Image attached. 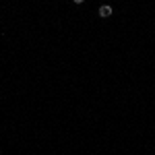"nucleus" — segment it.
Masks as SVG:
<instances>
[{
  "instance_id": "1",
  "label": "nucleus",
  "mask_w": 155,
  "mask_h": 155,
  "mask_svg": "<svg viewBox=\"0 0 155 155\" xmlns=\"http://www.w3.org/2000/svg\"><path fill=\"white\" fill-rule=\"evenodd\" d=\"M97 15H99L101 19L112 17V6H110V4H101V6H99V11H97Z\"/></svg>"
},
{
  "instance_id": "2",
  "label": "nucleus",
  "mask_w": 155,
  "mask_h": 155,
  "mask_svg": "<svg viewBox=\"0 0 155 155\" xmlns=\"http://www.w3.org/2000/svg\"><path fill=\"white\" fill-rule=\"evenodd\" d=\"M72 2H74V4H83L85 0H72Z\"/></svg>"
}]
</instances>
